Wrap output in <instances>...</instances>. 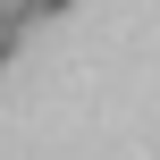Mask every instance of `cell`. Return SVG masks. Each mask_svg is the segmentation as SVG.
I'll use <instances>...</instances> for the list:
<instances>
[{
  "mask_svg": "<svg viewBox=\"0 0 160 160\" xmlns=\"http://www.w3.org/2000/svg\"><path fill=\"white\" fill-rule=\"evenodd\" d=\"M17 34H25V25H17V17H0V59L17 51Z\"/></svg>",
  "mask_w": 160,
  "mask_h": 160,
  "instance_id": "1",
  "label": "cell"
},
{
  "mask_svg": "<svg viewBox=\"0 0 160 160\" xmlns=\"http://www.w3.org/2000/svg\"><path fill=\"white\" fill-rule=\"evenodd\" d=\"M68 8H76V0H34V17H68Z\"/></svg>",
  "mask_w": 160,
  "mask_h": 160,
  "instance_id": "2",
  "label": "cell"
}]
</instances>
